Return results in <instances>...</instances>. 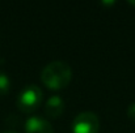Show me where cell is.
<instances>
[{"label":"cell","mask_w":135,"mask_h":133,"mask_svg":"<svg viewBox=\"0 0 135 133\" xmlns=\"http://www.w3.org/2000/svg\"><path fill=\"white\" fill-rule=\"evenodd\" d=\"M72 80V68L64 60H52L41 72V81L52 90L66 88Z\"/></svg>","instance_id":"6da1fadb"},{"label":"cell","mask_w":135,"mask_h":133,"mask_svg":"<svg viewBox=\"0 0 135 133\" xmlns=\"http://www.w3.org/2000/svg\"><path fill=\"white\" fill-rule=\"evenodd\" d=\"M42 95H44L42 89L38 85L29 84V85L24 86L21 89V91L18 93V95L16 98L17 107L22 112H32L41 104Z\"/></svg>","instance_id":"7a4b0ae2"},{"label":"cell","mask_w":135,"mask_h":133,"mask_svg":"<svg viewBox=\"0 0 135 133\" xmlns=\"http://www.w3.org/2000/svg\"><path fill=\"white\" fill-rule=\"evenodd\" d=\"M100 131V119L93 111L79 112L71 123L72 133H98Z\"/></svg>","instance_id":"3957f363"},{"label":"cell","mask_w":135,"mask_h":133,"mask_svg":"<svg viewBox=\"0 0 135 133\" xmlns=\"http://www.w3.org/2000/svg\"><path fill=\"white\" fill-rule=\"evenodd\" d=\"M25 133H54L52 125L42 116H30L25 121Z\"/></svg>","instance_id":"277c9868"},{"label":"cell","mask_w":135,"mask_h":133,"mask_svg":"<svg viewBox=\"0 0 135 133\" xmlns=\"http://www.w3.org/2000/svg\"><path fill=\"white\" fill-rule=\"evenodd\" d=\"M64 100L60 95H51L45 104V114L49 118H58L64 111Z\"/></svg>","instance_id":"5b68a950"},{"label":"cell","mask_w":135,"mask_h":133,"mask_svg":"<svg viewBox=\"0 0 135 133\" xmlns=\"http://www.w3.org/2000/svg\"><path fill=\"white\" fill-rule=\"evenodd\" d=\"M11 90V78L9 76L0 71V95H5Z\"/></svg>","instance_id":"8992f818"},{"label":"cell","mask_w":135,"mask_h":133,"mask_svg":"<svg viewBox=\"0 0 135 133\" xmlns=\"http://www.w3.org/2000/svg\"><path fill=\"white\" fill-rule=\"evenodd\" d=\"M127 116H129L133 121H135V102L129 104V107H127Z\"/></svg>","instance_id":"52a82bcc"},{"label":"cell","mask_w":135,"mask_h":133,"mask_svg":"<svg viewBox=\"0 0 135 133\" xmlns=\"http://www.w3.org/2000/svg\"><path fill=\"white\" fill-rule=\"evenodd\" d=\"M3 133H17V132H15V131H7V132H3Z\"/></svg>","instance_id":"ba28073f"}]
</instances>
